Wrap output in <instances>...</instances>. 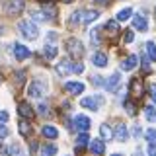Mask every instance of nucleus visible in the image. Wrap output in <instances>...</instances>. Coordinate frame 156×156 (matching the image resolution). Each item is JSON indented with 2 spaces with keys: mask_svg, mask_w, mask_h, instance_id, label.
Wrapping results in <instances>:
<instances>
[{
  "mask_svg": "<svg viewBox=\"0 0 156 156\" xmlns=\"http://www.w3.org/2000/svg\"><path fill=\"white\" fill-rule=\"evenodd\" d=\"M57 72L58 74H82V72H84V65L72 61V58H65V61L58 62Z\"/></svg>",
  "mask_w": 156,
  "mask_h": 156,
  "instance_id": "f257e3e1",
  "label": "nucleus"
},
{
  "mask_svg": "<svg viewBox=\"0 0 156 156\" xmlns=\"http://www.w3.org/2000/svg\"><path fill=\"white\" fill-rule=\"evenodd\" d=\"M20 31L26 39H37L39 37V27L33 23V20H22L20 22Z\"/></svg>",
  "mask_w": 156,
  "mask_h": 156,
  "instance_id": "f03ea898",
  "label": "nucleus"
},
{
  "mask_svg": "<svg viewBox=\"0 0 156 156\" xmlns=\"http://www.w3.org/2000/svg\"><path fill=\"white\" fill-rule=\"evenodd\" d=\"M66 51H68V57L70 58H80L82 55H84V45H82L80 39L70 37L66 41Z\"/></svg>",
  "mask_w": 156,
  "mask_h": 156,
  "instance_id": "7ed1b4c3",
  "label": "nucleus"
},
{
  "mask_svg": "<svg viewBox=\"0 0 156 156\" xmlns=\"http://www.w3.org/2000/svg\"><path fill=\"white\" fill-rule=\"evenodd\" d=\"M23 8H26V2H23V0H8L4 10H6L8 16H18V14L23 12Z\"/></svg>",
  "mask_w": 156,
  "mask_h": 156,
  "instance_id": "20e7f679",
  "label": "nucleus"
},
{
  "mask_svg": "<svg viewBox=\"0 0 156 156\" xmlns=\"http://www.w3.org/2000/svg\"><path fill=\"white\" fill-rule=\"evenodd\" d=\"M27 94H29V98H35V100L43 98V94H45V84L41 80H33L27 88Z\"/></svg>",
  "mask_w": 156,
  "mask_h": 156,
  "instance_id": "39448f33",
  "label": "nucleus"
},
{
  "mask_svg": "<svg viewBox=\"0 0 156 156\" xmlns=\"http://www.w3.org/2000/svg\"><path fill=\"white\" fill-rule=\"evenodd\" d=\"M101 104H104V98H101V96H96V98H82V100H80V105L86 107V109H92V111H96Z\"/></svg>",
  "mask_w": 156,
  "mask_h": 156,
  "instance_id": "423d86ee",
  "label": "nucleus"
},
{
  "mask_svg": "<svg viewBox=\"0 0 156 156\" xmlns=\"http://www.w3.org/2000/svg\"><path fill=\"white\" fill-rule=\"evenodd\" d=\"M88 129H90V119H88L86 115H76L74 121H72V131H82V133H86Z\"/></svg>",
  "mask_w": 156,
  "mask_h": 156,
  "instance_id": "0eeeda50",
  "label": "nucleus"
},
{
  "mask_svg": "<svg viewBox=\"0 0 156 156\" xmlns=\"http://www.w3.org/2000/svg\"><path fill=\"white\" fill-rule=\"evenodd\" d=\"M65 90L70 96H80L82 92H84V84H82V82H76V80H70V82H65Z\"/></svg>",
  "mask_w": 156,
  "mask_h": 156,
  "instance_id": "6e6552de",
  "label": "nucleus"
},
{
  "mask_svg": "<svg viewBox=\"0 0 156 156\" xmlns=\"http://www.w3.org/2000/svg\"><path fill=\"white\" fill-rule=\"evenodd\" d=\"M129 94L131 98H135V100H139V98H143V86H140L139 78H133L129 84Z\"/></svg>",
  "mask_w": 156,
  "mask_h": 156,
  "instance_id": "1a4fd4ad",
  "label": "nucleus"
},
{
  "mask_svg": "<svg viewBox=\"0 0 156 156\" xmlns=\"http://www.w3.org/2000/svg\"><path fill=\"white\" fill-rule=\"evenodd\" d=\"M14 57H16L18 61H23V58H29V57H31V51H29L26 45H20V43H16V45H14Z\"/></svg>",
  "mask_w": 156,
  "mask_h": 156,
  "instance_id": "9d476101",
  "label": "nucleus"
},
{
  "mask_svg": "<svg viewBox=\"0 0 156 156\" xmlns=\"http://www.w3.org/2000/svg\"><path fill=\"white\" fill-rule=\"evenodd\" d=\"M18 113L23 117V119H31L33 117V107L27 104V101H20L18 104Z\"/></svg>",
  "mask_w": 156,
  "mask_h": 156,
  "instance_id": "9b49d317",
  "label": "nucleus"
},
{
  "mask_svg": "<svg viewBox=\"0 0 156 156\" xmlns=\"http://www.w3.org/2000/svg\"><path fill=\"white\" fill-rule=\"evenodd\" d=\"M133 26H135V29H139V31H146V29H148V22H146V18L143 14H135L133 16Z\"/></svg>",
  "mask_w": 156,
  "mask_h": 156,
  "instance_id": "f8f14e48",
  "label": "nucleus"
},
{
  "mask_svg": "<svg viewBox=\"0 0 156 156\" xmlns=\"http://www.w3.org/2000/svg\"><path fill=\"white\" fill-rule=\"evenodd\" d=\"M90 150H92V152H94L96 156L105 154V144H104V140H100V139L90 140Z\"/></svg>",
  "mask_w": 156,
  "mask_h": 156,
  "instance_id": "ddd939ff",
  "label": "nucleus"
},
{
  "mask_svg": "<svg viewBox=\"0 0 156 156\" xmlns=\"http://www.w3.org/2000/svg\"><path fill=\"white\" fill-rule=\"evenodd\" d=\"M119 82H121V74L119 72H113L109 78H107V84H105V90H109V92H113L117 90V86H119Z\"/></svg>",
  "mask_w": 156,
  "mask_h": 156,
  "instance_id": "4468645a",
  "label": "nucleus"
},
{
  "mask_svg": "<svg viewBox=\"0 0 156 156\" xmlns=\"http://www.w3.org/2000/svg\"><path fill=\"white\" fill-rule=\"evenodd\" d=\"M113 133H115V139L119 140V143H125V140H127V136H129V131H127V127H125L123 123H119V125H117V129L113 131Z\"/></svg>",
  "mask_w": 156,
  "mask_h": 156,
  "instance_id": "2eb2a0df",
  "label": "nucleus"
},
{
  "mask_svg": "<svg viewBox=\"0 0 156 156\" xmlns=\"http://www.w3.org/2000/svg\"><path fill=\"white\" fill-rule=\"evenodd\" d=\"M92 62H94L96 66H105L107 65V55L105 53H101V51H98V53H94V57H92Z\"/></svg>",
  "mask_w": 156,
  "mask_h": 156,
  "instance_id": "dca6fc26",
  "label": "nucleus"
},
{
  "mask_svg": "<svg viewBox=\"0 0 156 156\" xmlns=\"http://www.w3.org/2000/svg\"><path fill=\"white\" fill-rule=\"evenodd\" d=\"M98 18H100V12H96V10H86V12L82 14V23H92V22H96Z\"/></svg>",
  "mask_w": 156,
  "mask_h": 156,
  "instance_id": "f3484780",
  "label": "nucleus"
},
{
  "mask_svg": "<svg viewBox=\"0 0 156 156\" xmlns=\"http://www.w3.org/2000/svg\"><path fill=\"white\" fill-rule=\"evenodd\" d=\"M136 61H139V58H136L135 55H129L127 58H123V62H121V68H123V70H133V68L136 66Z\"/></svg>",
  "mask_w": 156,
  "mask_h": 156,
  "instance_id": "a211bd4d",
  "label": "nucleus"
},
{
  "mask_svg": "<svg viewBox=\"0 0 156 156\" xmlns=\"http://www.w3.org/2000/svg\"><path fill=\"white\" fill-rule=\"evenodd\" d=\"M100 135H101V139H104V140H111V139H115V133L111 131V127H109V125H105V123L100 127Z\"/></svg>",
  "mask_w": 156,
  "mask_h": 156,
  "instance_id": "6ab92c4d",
  "label": "nucleus"
},
{
  "mask_svg": "<svg viewBox=\"0 0 156 156\" xmlns=\"http://www.w3.org/2000/svg\"><path fill=\"white\" fill-rule=\"evenodd\" d=\"M55 154H57V144H53V143L43 144L41 152H39V156H55Z\"/></svg>",
  "mask_w": 156,
  "mask_h": 156,
  "instance_id": "aec40b11",
  "label": "nucleus"
},
{
  "mask_svg": "<svg viewBox=\"0 0 156 156\" xmlns=\"http://www.w3.org/2000/svg\"><path fill=\"white\" fill-rule=\"evenodd\" d=\"M41 133H43V136H47V139H57V136H58V131L53 125H45L41 129Z\"/></svg>",
  "mask_w": 156,
  "mask_h": 156,
  "instance_id": "412c9836",
  "label": "nucleus"
},
{
  "mask_svg": "<svg viewBox=\"0 0 156 156\" xmlns=\"http://www.w3.org/2000/svg\"><path fill=\"white\" fill-rule=\"evenodd\" d=\"M43 16H45V20H51V22H55L57 18V8L55 6H43Z\"/></svg>",
  "mask_w": 156,
  "mask_h": 156,
  "instance_id": "4be33fe9",
  "label": "nucleus"
},
{
  "mask_svg": "<svg viewBox=\"0 0 156 156\" xmlns=\"http://www.w3.org/2000/svg\"><path fill=\"white\" fill-rule=\"evenodd\" d=\"M129 18H133V10L131 8H123L119 14H117V22H127Z\"/></svg>",
  "mask_w": 156,
  "mask_h": 156,
  "instance_id": "5701e85b",
  "label": "nucleus"
},
{
  "mask_svg": "<svg viewBox=\"0 0 156 156\" xmlns=\"http://www.w3.org/2000/svg\"><path fill=\"white\" fill-rule=\"evenodd\" d=\"M144 47H146V55H148V58L156 62V45H154V41H148Z\"/></svg>",
  "mask_w": 156,
  "mask_h": 156,
  "instance_id": "b1692460",
  "label": "nucleus"
},
{
  "mask_svg": "<svg viewBox=\"0 0 156 156\" xmlns=\"http://www.w3.org/2000/svg\"><path fill=\"white\" fill-rule=\"evenodd\" d=\"M4 156H22V148H20V144H10L6 148V152Z\"/></svg>",
  "mask_w": 156,
  "mask_h": 156,
  "instance_id": "393cba45",
  "label": "nucleus"
},
{
  "mask_svg": "<svg viewBox=\"0 0 156 156\" xmlns=\"http://www.w3.org/2000/svg\"><path fill=\"white\" fill-rule=\"evenodd\" d=\"M18 127H20V133H22L23 136H27V135H29V131H31V125H29V121H27V119H22Z\"/></svg>",
  "mask_w": 156,
  "mask_h": 156,
  "instance_id": "a878e982",
  "label": "nucleus"
},
{
  "mask_svg": "<svg viewBox=\"0 0 156 156\" xmlns=\"http://www.w3.org/2000/svg\"><path fill=\"white\" fill-rule=\"evenodd\" d=\"M57 47L55 45H49V43H47V45H45V57L49 58V61H53V58H55L57 57Z\"/></svg>",
  "mask_w": 156,
  "mask_h": 156,
  "instance_id": "bb28decb",
  "label": "nucleus"
},
{
  "mask_svg": "<svg viewBox=\"0 0 156 156\" xmlns=\"http://www.w3.org/2000/svg\"><path fill=\"white\" fill-rule=\"evenodd\" d=\"M78 146H86V144H90V136H88V133H80L78 135Z\"/></svg>",
  "mask_w": 156,
  "mask_h": 156,
  "instance_id": "cd10ccee",
  "label": "nucleus"
},
{
  "mask_svg": "<svg viewBox=\"0 0 156 156\" xmlns=\"http://www.w3.org/2000/svg\"><path fill=\"white\" fill-rule=\"evenodd\" d=\"M144 113H146V119H148V121H154L156 119V109H154L152 105L144 107Z\"/></svg>",
  "mask_w": 156,
  "mask_h": 156,
  "instance_id": "c85d7f7f",
  "label": "nucleus"
},
{
  "mask_svg": "<svg viewBox=\"0 0 156 156\" xmlns=\"http://www.w3.org/2000/svg\"><path fill=\"white\" fill-rule=\"evenodd\" d=\"M105 29H107L109 33H117V31H119V26H117V20H113V22H107V23H105Z\"/></svg>",
  "mask_w": 156,
  "mask_h": 156,
  "instance_id": "c756f323",
  "label": "nucleus"
},
{
  "mask_svg": "<svg viewBox=\"0 0 156 156\" xmlns=\"http://www.w3.org/2000/svg\"><path fill=\"white\" fill-rule=\"evenodd\" d=\"M144 136H146V140H148V143H156V129H148Z\"/></svg>",
  "mask_w": 156,
  "mask_h": 156,
  "instance_id": "7c9ffc66",
  "label": "nucleus"
},
{
  "mask_svg": "<svg viewBox=\"0 0 156 156\" xmlns=\"http://www.w3.org/2000/svg\"><path fill=\"white\" fill-rule=\"evenodd\" d=\"M133 39H135L133 31H131V29H127V31L123 33V41H125V43H133Z\"/></svg>",
  "mask_w": 156,
  "mask_h": 156,
  "instance_id": "2f4dec72",
  "label": "nucleus"
},
{
  "mask_svg": "<svg viewBox=\"0 0 156 156\" xmlns=\"http://www.w3.org/2000/svg\"><path fill=\"white\" fill-rule=\"evenodd\" d=\"M8 133H10V131H8V127L4 125V123H0V139H6Z\"/></svg>",
  "mask_w": 156,
  "mask_h": 156,
  "instance_id": "473e14b6",
  "label": "nucleus"
},
{
  "mask_svg": "<svg viewBox=\"0 0 156 156\" xmlns=\"http://www.w3.org/2000/svg\"><path fill=\"white\" fill-rule=\"evenodd\" d=\"M146 152H148V156H156V143H150L148 148H146Z\"/></svg>",
  "mask_w": 156,
  "mask_h": 156,
  "instance_id": "72a5a7b5",
  "label": "nucleus"
},
{
  "mask_svg": "<svg viewBox=\"0 0 156 156\" xmlns=\"http://www.w3.org/2000/svg\"><path fill=\"white\" fill-rule=\"evenodd\" d=\"M37 144H39L37 140H31V143H29V152H31V154H35V152H37V148H39Z\"/></svg>",
  "mask_w": 156,
  "mask_h": 156,
  "instance_id": "f704fd0d",
  "label": "nucleus"
},
{
  "mask_svg": "<svg viewBox=\"0 0 156 156\" xmlns=\"http://www.w3.org/2000/svg\"><path fill=\"white\" fill-rule=\"evenodd\" d=\"M92 84L94 86H105L104 82H101V76H92Z\"/></svg>",
  "mask_w": 156,
  "mask_h": 156,
  "instance_id": "c9c22d12",
  "label": "nucleus"
},
{
  "mask_svg": "<svg viewBox=\"0 0 156 156\" xmlns=\"http://www.w3.org/2000/svg\"><path fill=\"white\" fill-rule=\"evenodd\" d=\"M148 92H150V98H152V101L156 104V84L150 86V88H148Z\"/></svg>",
  "mask_w": 156,
  "mask_h": 156,
  "instance_id": "e433bc0d",
  "label": "nucleus"
},
{
  "mask_svg": "<svg viewBox=\"0 0 156 156\" xmlns=\"http://www.w3.org/2000/svg\"><path fill=\"white\" fill-rule=\"evenodd\" d=\"M37 111H39V115H47V105L45 104H41L37 107Z\"/></svg>",
  "mask_w": 156,
  "mask_h": 156,
  "instance_id": "4c0bfd02",
  "label": "nucleus"
},
{
  "mask_svg": "<svg viewBox=\"0 0 156 156\" xmlns=\"http://www.w3.org/2000/svg\"><path fill=\"white\" fill-rule=\"evenodd\" d=\"M125 109L129 111V115H135V107H133V104H127V101H125Z\"/></svg>",
  "mask_w": 156,
  "mask_h": 156,
  "instance_id": "58836bf2",
  "label": "nucleus"
},
{
  "mask_svg": "<svg viewBox=\"0 0 156 156\" xmlns=\"http://www.w3.org/2000/svg\"><path fill=\"white\" fill-rule=\"evenodd\" d=\"M8 113H6V111H0V123H6V121H8Z\"/></svg>",
  "mask_w": 156,
  "mask_h": 156,
  "instance_id": "ea45409f",
  "label": "nucleus"
},
{
  "mask_svg": "<svg viewBox=\"0 0 156 156\" xmlns=\"http://www.w3.org/2000/svg\"><path fill=\"white\" fill-rule=\"evenodd\" d=\"M55 39H57V33H55V31H51V33H47V43H49V41H51V43H53V41H55Z\"/></svg>",
  "mask_w": 156,
  "mask_h": 156,
  "instance_id": "a19ab883",
  "label": "nucleus"
},
{
  "mask_svg": "<svg viewBox=\"0 0 156 156\" xmlns=\"http://www.w3.org/2000/svg\"><path fill=\"white\" fill-rule=\"evenodd\" d=\"M90 35H92V43H98V41H100V37H98V31H96V29L90 33Z\"/></svg>",
  "mask_w": 156,
  "mask_h": 156,
  "instance_id": "79ce46f5",
  "label": "nucleus"
},
{
  "mask_svg": "<svg viewBox=\"0 0 156 156\" xmlns=\"http://www.w3.org/2000/svg\"><path fill=\"white\" fill-rule=\"evenodd\" d=\"M96 4H101V6H107V4H111V0H96Z\"/></svg>",
  "mask_w": 156,
  "mask_h": 156,
  "instance_id": "37998d69",
  "label": "nucleus"
},
{
  "mask_svg": "<svg viewBox=\"0 0 156 156\" xmlns=\"http://www.w3.org/2000/svg\"><path fill=\"white\" fill-rule=\"evenodd\" d=\"M135 136H136V139L140 136V129H139V127H135Z\"/></svg>",
  "mask_w": 156,
  "mask_h": 156,
  "instance_id": "c03bdc74",
  "label": "nucleus"
},
{
  "mask_svg": "<svg viewBox=\"0 0 156 156\" xmlns=\"http://www.w3.org/2000/svg\"><path fill=\"white\" fill-rule=\"evenodd\" d=\"M0 152H6V150H4V146H2V144H0Z\"/></svg>",
  "mask_w": 156,
  "mask_h": 156,
  "instance_id": "a18cd8bd",
  "label": "nucleus"
},
{
  "mask_svg": "<svg viewBox=\"0 0 156 156\" xmlns=\"http://www.w3.org/2000/svg\"><path fill=\"white\" fill-rule=\"evenodd\" d=\"M65 2H66V4H72V2H74V0H65Z\"/></svg>",
  "mask_w": 156,
  "mask_h": 156,
  "instance_id": "49530a36",
  "label": "nucleus"
},
{
  "mask_svg": "<svg viewBox=\"0 0 156 156\" xmlns=\"http://www.w3.org/2000/svg\"><path fill=\"white\" fill-rule=\"evenodd\" d=\"M111 156H123V154H111Z\"/></svg>",
  "mask_w": 156,
  "mask_h": 156,
  "instance_id": "de8ad7c7",
  "label": "nucleus"
}]
</instances>
